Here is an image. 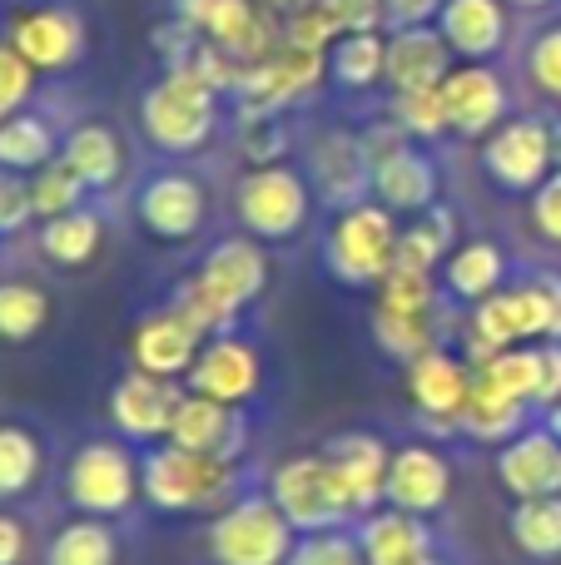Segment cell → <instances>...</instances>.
<instances>
[{
  "label": "cell",
  "mask_w": 561,
  "mask_h": 565,
  "mask_svg": "<svg viewBox=\"0 0 561 565\" xmlns=\"http://www.w3.org/2000/svg\"><path fill=\"white\" fill-rule=\"evenodd\" d=\"M135 214L155 238H165V244H184V238H194L199 228H204L209 194L194 174H184V169H165V174L145 179V189H139V199H135Z\"/></svg>",
  "instance_id": "cell-13"
},
{
  "label": "cell",
  "mask_w": 561,
  "mask_h": 565,
  "mask_svg": "<svg viewBox=\"0 0 561 565\" xmlns=\"http://www.w3.org/2000/svg\"><path fill=\"white\" fill-rule=\"evenodd\" d=\"M557 169H561V129H557Z\"/></svg>",
  "instance_id": "cell-59"
},
{
  "label": "cell",
  "mask_w": 561,
  "mask_h": 565,
  "mask_svg": "<svg viewBox=\"0 0 561 565\" xmlns=\"http://www.w3.org/2000/svg\"><path fill=\"white\" fill-rule=\"evenodd\" d=\"M308 209H314V189L304 184V174H294L284 164L248 169L234 189L239 224L264 244H288L308 224Z\"/></svg>",
  "instance_id": "cell-8"
},
{
  "label": "cell",
  "mask_w": 561,
  "mask_h": 565,
  "mask_svg": "<svg viewBox=\"0 0 561 565\" xmlns=\"http://www.w3.org/2000/svg\"><path fill=\"white\" fill-rule=\"evenodd\" d=\"M453 75V45L437 25H403L388 30V89L413 95V89H437Z\"/></svg>",
  "instance_id": "cell-21"
},
{
  "label": "cell",
  "mask_w": 561,
  "mask_h": 565,
  "mask_svg": "<svg viewBox=\"0 0 561 565\" xmlns=\"http://www.w3.org/2000/svg\"><path fill=\"white\" fill-rule=\"evenodd\" d=\"M328 75L343 89H373L378 79L388 75V40L378 30H363V35H343L334 50H328Z\"/></svg>",
  "instance_id": "cell-35"
},
{
  "label": "cell",
  "mask_w": 561,
  "mask_h": 565,
  "mask_svg": "<svg viewBox=\"0 0 561 565\" xmlns=\"http://www.w3.org/2000/svg\"><path fill=\"white\" fill-rule=\"evenodd\" d=\"M398 214L383 204H358L334 218L324 238V264L343 288H378L398 268Z\"/></svg>",
  "instance_id": "cell-2"
},
{
  "label": "cell",
  "mask_w": 561,
  "mask_h": 565,
  "mask_svg": "<svg viewBox=\"0 0 561 565\" xmlns=\"http://www.w3.org/2000/svg\"><path fill=\"white\" fill-rule=\"evenodd\" d=\"M30 95H35V70L10 40H0V125L25 115Z\"/></svg>",
  "instance_id": "cell-45"
},
{
  "label": "cell",
  "mask_w": 561,
  "mask_h": 565,
  "mask_svg": "<svg viewBox=\"0 0 561 565\" xmlns=\"http://www.w3.org/2000/svg\"><path fill=\"white\" fill-rule=\"evenodd\" d=\"M45 471V447L30 427L20 422H0V501L25 497Z\"/></svg>",
  "instance_id": "cell-34"
},
{
  "label": "cell",
  "mask_w": 561,
  "mask_h": 565,
  "mask_svg": "<svg viewBox=\"0 0 561 565\" xmlns=\"http://www.w3.org/2000/svg\"><path fill=\"white\" fill-rule=\"evenodd\" d=\"M244 437H248L244 407H229V402L184 392V402H179V412H174V422H169V437L165 441H174V447H184V451H199V457L239 461Z\"/></svg>",
  "instance_id": "cell-17"
},
{
  "label": "cell",
  "mask_w": 561,
  "mask_h": 565,
  "mask_svg": "<svg viewBox=\"0 0 561 565\" xmlns=\"http://www.w3.org/2000/svg\"><path fill=\"white\" fill-rule=\"evenodd\" d=\"M532 338H547V302H542V288L527 278L522 288H502L473 308V322H467V362L483 367L497 352L522 348Z\"/></svg>",
  "instance_id": "cell-9"
},
{
  "label": "cell",
  "mask_w": 561,
  "mask_h": 565,
  "mask_svg": "<svg viewBox=\"0 0 561 565\" xmlns=\"http://www.w3.org/2000/svg\"><path fill=\"white\" fill-rule=\"evenodd\" d=\"M453 244H457V218L453 209L433 204L427 214H417L413 224L403 228L398 238V268H417V274H433L437 264L453 258Z\"/></svg>",
  "instance_id": "cell-32"
},
{
  "label": "cell",
  "mask_w": 561,
  "mask_h": 565,
  "mask_svg": "<svg viewBox=\"0 0 561 565\" xmlns=\"http://www.w3.org/2000/svg\"><path fill=\"white\" fill-rule=\"evenodd\" d=\"M288 565H368L358 531H318V536H298Z\"/></svg>",
  "instance_id": "cell-46"
},
{
  "label": "cell",
  "mask_w": 561,
  "mask_h": 565,
  "mask_svg": "<svg viewBox=\"0 0 561 565\" xmlns=\"http://www.w3.org/2000/svg\"><path fill=\"white\" fill-rule=\"evenodd\" d=\"M437 30L453 45V55H463L467 65H487L507 40V6L502 0H447Z\"/></svg>",
  "instance_id": "cell-26"
},
{
  "label": "cell",
  "mask_w": 561,
  "mask_h": 565,
  "mask_svg": "<svg viewBox=\"0 0 561 565\" xmlns=\"http://www.w3.org/2000/svg\"><path fill=\"white\" fill-rule=\"evenodd\" d=\"M453 497V467L437 447H398L393 451V467H388V491L383 501L398 511H413V516H433L443 511V501Z\"/></svg>",
  "instance_id": "cell-19"
},
{
  "label": "cell",
  "mask_w": 561,
  "mask_h": 565,
  "mask_svg": "<svg viewBox=\"0 0 561 565\" xmlns=\"http://www.w3.org/2000/svg\"><path fill=\"white\" fill-rule=\"evenodd\" d=\"M219 119V89L194 65H169L139 99V129L165 154H194Z\"/></svg>",
  "instance_id": "cell-1"
},
{
  "label": "cell",
  "mask_w": 561,
  "mask_h": 565,
  "mask_svg": "<svg viewBox=\"0 0 561 565\" xmlns=\"http://www.w3.org/2000/svg\"><path fill=\"white\" fill-rule=\"evenodd\" d=\"M324 75H328V55L298 50V45H278L268 60L248 65L244 85H239V99L248 105V115H274V109L294 105L298 95H308Z\"/></svg>",
  "instance_id": "cell-15"
},
{
  "label": "cell",
  "mask_w": 561,
  "mask_h": 565,
  "mask_svg": "<svg viewBox=\"0 0 561 565\" xmlns=\"http://www.w3.org/2000/svg\"><path fill=\"white\" fill-rule=\"evenodd\" d=\"M20 561H25V526H20V516L0 511V565H20Z\"/></svg>",
  "instance_id": "cell-54"
},
{
  "label": "cell",
  "mask_w": 561,
  "mask_h": 565,
  "mask_svg": "<svg viewBox=\"0 0 561 565\" xmlns=\"http://www.w3.org/2000/svg\"><path fill=\"white\" fill-rule=\"evenodd\" d=\"M443 282H447V292H453L457 302H473V308H477L483 298L502 292V282H507V258H502V248L487 244V238L453 248V258L443 264Z\"/></svg>",
  "instance_id": "cell-29"
},
{
  "label": "cell",
  "mask_w": 561,
  "mask_h": 565,
  "mask_svg": "<svg viewBox=\"0 0 561 565\" xmlns=\"http://www.w3.org/2000/svg\"><path fill=\"white\" fill-rule=\"evenodd\" d=\"M522 422H527V402L487 387L473 372V392H467V407H463V417H457V431H467L473 441H487V447H493V441L507 447V441L522 431Z\"/></svg>",
  "instance_id": "cell-30"
},
{
  "label": "cell",
  "mask_w": 561,
  "mask_h": 565,
  "mask_svg": "<svg viewBox=\"0 0 561 565\" xmlns=\"http://www.w3.org/2000/svg\"><path fill=\"white\" fill-rule=\"evenodd\" d=\"M532 224L547 244H561V169L532 194Z\"/></svg>",
  "instance_id": "cell-51"
},
{
  "label": "cell",
  "mask_w": 561,
  "mask_h": 565,
  "mask_svg": "<svg viewBox=\"0 0 561 565\" xmlns=\"http://www.w3.org/2000/svg\"><path fill=\"white\" fill-rule=\"evenodd\" d=\"M199 274L214 282L234 308H248V302L264 298V288H268V254L254 234H239V238H224V244L209 248Z\"/></svg>",
  "instance_id": "cell-27"
},
{
  "label": "cell",
  "mask_w": 561,
  "mask_h": 565,
  "mask_svg": "<svg viewBox=\"0 0 561 565\" xmlns=\"http://www.w3.org/2000/svg\"><path fill=\"white\" fill-rule=\"evenodd\" d=\"M378 308H388V312H433L437 308L433 274H417V268H393V274L378 282Z\"/></svg>",
  "instance_id": "cell-44"
},
{
  "label": "cell",
  "mask_w": 561,
  "mask_h": 565,
  "mask_svg": "<svg viewBox=\"0 0 561 565\" xmlns=\"http://www.w3.org/2000/svg\"><path fill=\"white\" fill-rule=\"evenodd\" d=\"M258 6H268L274 15H298V10H308V6H318V0H258Z\"/></svg>",
  "instance_id": "cell-56"
},
{
  "label": "cell",
  "mask_w": 561,
  "mask_h": 565,
  "mask_svg": "<svg viewBox=\"0 0 561 565\" xmlns=\"http://www.w3.org/2000/svg\"><path fill=\"white\" fill-rule=\"evenodd\" d=\"M50 322V298L35 282H0V342H30Z\"/></svg>",
  "instance_id": "cell-41"
},
{
  "label": "cell",
  "mask_w": 561,
  "mask_h": 565,
  "mask_svg": "<svg viewBox=\"0 0 561 565\" xmlns=\"http://www.w3.org/2000/svg\"><path fill=\"white\" fill-rule=\"evenodd\" d=\"M537 402L557 407L561 402V342H542V382H537Z\"/></svg>",
  "instance_id": "cell-53"
},
{
  "label": "cell",
  "mask_w": 561,
  "mask_h": 565,
  "mask_svg": "<svg viewBox=\"0 0 561 565\" xmlns=\"http://www.w3.org/2000/svg\"><path fill=\"white\" fill-rule=\"evenodd\" d=\"M10 45L30 60L35 75H60V70H75L80 55H85V20L70 6H25L10 20Z\"/></svg>",
  "instance_id": "cell-11"
},
{
  "label": "cell",
  "mask_w": 561,
  "mask_h": 565,
  "mask_svg": "<svg viewBox=\"0 0 561 565\" xmlns=\"http://www.w3.org/2000/svg\"><path fill=\"white\" fill-rule=\"evenodd\" d=\"M115 561H119V541L99 516L70 521L45 546V565H115Z\"/></svg>",
  "instance_id": "cell-37"
},
{
  "label": "cell",
  "mask_w": 561,
  "mask_h": 565,
  "mask_svg": "<svg viewBox=\"0 0 561 565\" xmlns=\"http://www.w3.org/2000/svg\"><path fill=\"white\" fill-rule=\"evenodd\" d=\"M483 164L512 194H537L557 174V135L542 119H507L487 135Z\"/></svg>",
  "instance_id": "cell-10"
},
{
  "label": "cell",
  "mask_w": 561,
  "mask_h": 565,
  "mask_svg": "<svg viewBox=\"0 0 561 565\" xmlns=\"http://www.w3.org/2000/svg\"><path fill=\"white\" fill-rule=\"evenodd\" d=\"M169 308H174L194 332H204V338H224V332L239 322V312H244V308H234V302H229L204 274L179 282L174 298H169Z\"/></svg>",
  "instance_id": "cell-38"
},
{
  "label": "cell",
  "mask_w": 561,
  "mask_h": 565,
  "mask_svg": "<svg viewBox=\"0 0 561 565\" xmlns=\"http://www.w3.org/2000/svg\"><path fill=\"white\" fill-rule=\"evenodd\" d=\"M318 6H324V15L334 20L338 40L388 25V6H383V0H318Z\"/></svg>",
  "instance_id": "cell-47"
},
{
  "label": "cell",
  "mask_w": 561,
  "mask_h": 565,
  "mask_svg": "<svg viewBox=\"0 0 561 565\" xmlns=\"http://www.w3.org/2000/svg\"><path fill=\"white\" fill-rule=\"evenodd\" d=\"M324 457L334 461V471L343 477L358 521H363L368 511H378V501H383V491H388V467H393L388 441L373 437V431H338L334 441H324Z\"/></svg>",
  "instance_id": "cell-23"
},
{
  "label": "cell",
  "mask_w": 561,
  "mask_h": 565,
  "mask_svg": "<svg viewBox=\"0 0 561 565\" xmlns=\"http://www.w3.org/2000/svg\"><path fill=\"white\" fill-rule=\"evenodd\" d=\"M547 431L561 441V402H557V407H547Z\"/></svg>",
  "instance_id": "cell-57"
},
{
  "label": "cell",
  "mask_w": 561,
  "mask_h": 565,
  "mask_svg": "<svg viewBox=\"0 0 561 565\" xmlns=\"http://www.w3.org/2000/svg\"><path fill=\"white\" fill-rule=\"evenodd\" d=\"M258 382H264L258 352L248 348L244 338H229V332L224 338H209L204 348H199V362L189 367V392L229 402V407H244L258 392Z\"/></svg>",
  "instance_id": "cell-16"
},
{
  "label": "cell",
  "mask_w": 561,
  "mask_h": 565,
  "mask_svg": "<svg viewBox=\"0 0 561 565\" xmlns=\"http://www.w3.org/2000/svg\"><path fill=\"white\" fill-rule=\"evenodd\" d=\"M507 6H522V10H542V6H552V0H507Z\"/></svg>",
  "instance_id": "cell-58"
},
{
  "label": "cell",
  "mask_w": 561,
  "mask_h": 565,
  "mask_svg": "<svg viewBox=\"0 0 561 565\" xmlns=\"http://www.w3.org/2000/svg\"><path fill=\"white\" fill-rule=\"evenodd\" d=\"M473 372L487 382V387H497V392H507V397H517V402L532 407L537 382H542V348H507V352H497L493 362H483V367H473Z\"/></svg>",
  "instance_id": "cell-40"
},
{
  "label": "cell",
  "mask_w": 561,
  "mask_h": 565,
  "mask_svg": "<svg viewBox=\"0 0 561 565\" xmlns=\"http://www.w3.org/2000/svg\"><path fill=\"white\" fill-rule=\"evenodd\" d=\"M373 338L388 358L398 362H417L423 352L437 348L433 338V312H388V308H373Z\"/></svg>",
  "instance_id": "cell-39"
},
{
  "label": "cell",
  "mask_w": 561,
  "mask_h": 565,
  "mask_svg": "<svg viewBox=\"0 0 561 565\" xmlns=\"http://www.w3.org/2000/svg\"><path fill=\"white\" fill-rule=\"evenodd\" d=\"M239 145H244V154L254 159L258 169H264V164H278V154H284L288 135H284V125H278L274 115H254V119L244 125V139H239Z\"/></svg>",
  "instance_id": "cell-49"
},
{
  "label": "cell",
  "mask_w": 561,
  "mask_h": 565,
  "mask_svg": "<svg viewBox=\"0 0 561 565\" xmlns=\"http://www.w3.org/2000/svg\"><path fill=\"white\" fill-rule=\"evenodd\" d=\"M268 497L278 501V511L288 516V526L298 536H318V531H343V521H353V497H348L343 477L334 471V461L324 451H304L274 467L268 477Z\"/></svg>",
  "instance_id": "cell-3"
},
{
  "label": "cell",
  "mask_w": 561,
  "mask_h": 565,
  "mask_svg": "<svg viewBox=\"0 0 561 565\" xmlns=\"http://www.w3.org/2000/svg\"><path fill=\"white\" fill-rule=\"evenodd\" d=\"M298 531L274 497H234L209 521V561L214 565H288Z\"/></svg>",
  "instance_id": "cell-5"
},
{
  "label": "cell",
  "mask_w": 561,
  "mask_h": 565,
  "mask_svg": "<svg viewBox=\"0 0 561 565\" xmlns=\"http://www.w3.org/2000/svg\"><path fill=\"white\" fill-rule=\"evenodd\" d=\"M388 6V30H403V25H437L447 0H383Z\"/></svg>",
  "instance_id": "cell-52"
},
{
  "label": "cell",
  "mask_w": 561,
  "mask_h": 565,
  "mask_svg": "<svg viewBox=\"0 0 561 565\" xmlns=\"http://www.w3.org/2000/svg\"><path fill=\"white\" fill-rule=\"evenodd\" d=\"M443 105L453 135L487 139L507 119V85L487 65H453V75L443 79Z\"/></svg>",
  "instance_id": "cell-18"
},
{
  "label": "cell",
  "mask_w": 561,
  "mask_h": 565,
  "mask_svg": "<svg viewBox=\"0 0 561 565\" xmlns=\"http://www.w3.org/2000/svg\"><path fill=\"white\" fill-rule=\"evenodd\" d=\"M308 189L324 199L328 209H358L373 194V164H368L363 135H348V129H328L324 139L308 154Z\"/></svg>",
  "instance_id": "cell-12"
},
{
  "label": "cell",
  "mask_w": 561,
  "mask_h": 565,
  "mask_svg": "<svg viewBox=\"0 0 561 565\" xmlns=\"http://www.w3.org/2000/svg\"><path fill=\"white\" fill-rule=\"evenodd\" d=\"M60 159L85 189H115L125 174V149H119L109 125H75L60 145Z\"/></svg>",
  "instance_id": "cell-28"
},
{
  "label": "cell",
  "mask_w": 561,
  "mask_h": 565,
  "mask_svg": "<svg viewBox=\"0 0 561 565\" xmlns=\"http://www.w3.org/2000/svg\"><path fill=\"white\" fill-rule=\"evenodd\" d=\"M497 481L517 501L561 497V441L547 427H527L497 451Z\"/></svg>",
  "instance_id": "cell-22"
},
{
  "label": "cell",
  "mask_w": 561,
  "mask_h": 565,
  "mask_svg": "<svg viewBox=\"0 0 561 565\" xmlns=\"http://www.w3.org/2000/svg\"><path fill=\"white\" fill-rule=\"evenodd\" d=\"M179 402H184V387L174 377H155V372L135 367L109 392V417H115L119 437L129 441H165Z\"/></svg>",
  "instance_id": "cell-14"
},
{
  "label": "cell",
  "mask_w": 561,
  "mask_h": 565,
  "mask_svg": "<svg viewBox=\"0 0 561 565\" xmlns=\"http://www.w3.org/2000/svg\"><path fill=\"white\" fill-rule=\"evenodd\" d=\"M358 546H363L368 565H417L433 556V531L423 516L398 507H378L358 526Z\"/></svg>",
  "instance_id": "cell-25"
},
{
  "label": "cell",
  "mask_w": 561,
  "mask_h": 565,
  "mask_svg": "<svg viewBox=\"0 0 561 565\" xmlns=\"http://www.w3.org/2000/svg\"><path fill=\"white\" fill-rule=\"evenodd\" d=\"M99 244H105V224H99L95 209H75L65 218L40 224V254L60 268H85L99 254Z\"/></svg>",
  "instance_id": "cell-33"
},
{
  "label": "cell",
  "mask_w": 561,
  "mask_h": 565,
  "mask_svg": "<svg viewBox=\"0 0 561 565\" xmlns=\"http://www.w3.org/2000/svg\"><path fill=\"white\" fill-rule=\"evenodd\" d=\"M467 392H473V367L463 358H453V352L433 348L417 362H407V397H413V407L433 427H457V417L467 407Z\"/></svg>",
  "instance_id": "cell-20"
},
{
  "label": "cell",
  "mask_w": 561,
  "mask_h": 565,
  "mask_svg": "<svg viewBox=\"0 0 561 565\" xmlns=\"http://www.w3.org/2000/svg\"><path fill=\"white\" fill-rule=\"evenodd\" d=\"M512 546L532 561H557L561 556V497H537L512 507Z\"/></svg>",
  "instance_id": "cell-36"
},
{
  "label": "cell",
  "mask_w": 561,
  "mask_h": 565,
  "mask_svg": "<svg viewBox=\"0 0 561 565\" xmlns=\"http://www.w3.org/2000/svg\"><path fill=\"white\" fill-rule=\"evenodd\" d=\"M527 75H532V85L542 89V95L561 99V25L542 30V35L532 40V55H527Z\"/></svg>",
  "instance_id": "cell-48"
},
{
  "label": "cell",
  "mask_w": 561,
  "mask_h": 565,
  "mask_svg": "<svg viewBox=\"0 0 561 565\" xmlns=\"http://www.w3.org/2000/svg\"><path fill=\"white\" fill-rule=\"evenodd\" d=\"M532 282L547 302V342H561V274H537Z\"/></svg>",
  "instance_id": "cell-55"
},
{
  "label": "cell",
  "mask_w": 561,
  "mask_h": 565,
  "mask_svg": "<svg viewBox=\"0 0 561 565\" xmlns=\"http://www.w3.org/2000/svg\"><path fill=\"white\" fill-rule=\"evenodd\" d=\"M60 145H65V139L50 129V119H40V115H30L25 109V115H15V119L0 125V169H6V174L30 179L35 169L55 164Z\"/></svg>",
  "instance_id": "cell-31"
},
{
  "label": "cell",
  "mask_w": 561,
  "mask_h": 565,
  "mask_svg": "<svg viewBox=\"0 0 561 565\" xmlns=\"http://www.w3.org/2000/svg\"><path fill=\"white\" fill-rule=\"evenodd\" d=\"M85 194H89V189L70 174L65 159H55V164H45V169H35V174H30V209H35L40 224L85 209Z\"/></svg>",
  "instance_id": "cell-42"
},
{
  "label": "cell",
  "mask_w": 561,
  "mask_h": 565,
  "mask_svg": "<svg viewBox=\"0 0 561 565\" xmlns=\"http://www.w3.org/2000/svg\"><path fill=\"white\" fill-rule=\"evenodd\" d=\"M417 565H447V561H437V556H427V561H417Z\"/></svg>",
  "instance_id": "cell-60"
},
{
  "label": "cell",
  "mask_w": 561,
  "mask_h": 565,
  "mask_svg": "<svg viewBox=\"0 0 561 565\" xmlns=\"http://www.w3.org/2000/svg\"><path fill=\"white\" fill-rule=\"evenodd\" d=\"M25 218H35V209H30V179L0 169V234H15Z\"/></svg>",
  "instance_id": "cell-50"
},
{
  "label": "cell",
  "mask_w": 561,
  "mask_h": 565,
  "mask_svg": "<svg viewBox=\"0 0 561 565\" xmlns=\"http://www.w3.org/2000/svg\"><path fill=\"white\" fill-rule=\"evenodd\" d=\"M393 125L403 129L407 139H417V145L453 135V129H447L443 85H437V89H413V95H393Z\"/></svg>",
  "instance_id": "cell-43"
},
{
  "label": "cell",
  "mask_w": 561,
  "mask_h": 565,
  "mask_svg": "<svg viewBox=\"0 0 561 565\" xmlns=\"http://www.w3.org/2000/svg\"><path fill=\"white\" fill-rule=\"evenodd\" d=\"M368 164H373V199L393 214H427L437 204V164L417 139H407L398 125H383L373 135H363Z\"/></svg>",
  "instance_id": "cell-6"
},
{
  "label": "cell",
  "mask_w": 561,
  "mask_h": 565,
  "mask_svg": "<svg viewBox=\"0 0 561 565\" xmlns=\"http://www.w3.org/2000/svg\"><path fill=\"white\" fill-rule=\"evenodd\" d=\"M204 332H194L174 308L149 312L145 322L129 338V358H135L139 372H155V377H189V367L199 362V348H204Z\"/></svg>",
  "instance_id": "cell-24"
},
{
  "label": "cell",
  "mask_w": 561,
  "mask_h": 565,
  "mask_svg": "<svg viewBox=\"0 0 561 565\" xmlns=\"http://www.w3.org/2000/svg\"><path fill=\"white\" fill-rule=\"evenodd\" d=\"M139 491L159 511H204V507L224 511L229 507L224 497L234 491V461L199 457V451L165 441V447H149L145 461H139Z\"/></svg>",
  "instance_id": "cell-4"
},
{
  "label": "cell",
  "mask_w": 561,
  "mask_h": 565,
  "mask_svg": "<svg viewBox=\"0 0 561 565\" xmlns=\"http://www.w3.org/2000/svg\"><path fill=\"white\" fill-rule=\"evenodd\" d=\"M139 497V461L119 441H85L65 467V501L80 516H125Z\"/></svg>",
  "instance_id": "cell-7"
}]
</instances>
